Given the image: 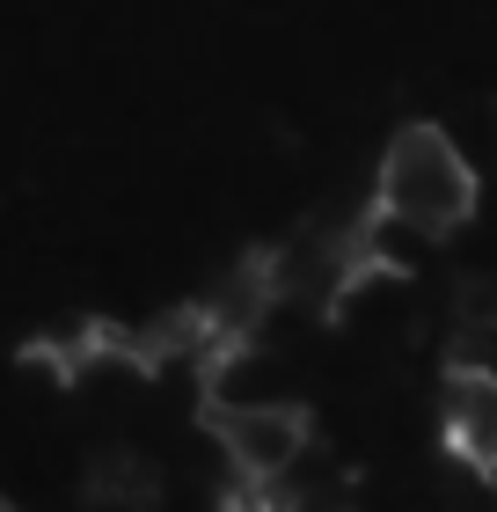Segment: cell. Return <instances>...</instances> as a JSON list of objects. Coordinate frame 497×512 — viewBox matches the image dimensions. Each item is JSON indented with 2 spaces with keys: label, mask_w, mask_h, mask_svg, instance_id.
<instances>
[{
  "label": "cell",
  "mask_w": 497,
  "mask_h": 512,
  "mask_svg": "<svg viewBox=\"0 0 497 512\" xmlns=\"http://www.w3.org/2000/svg\"><path fill=\"white\" fill-rule=\"evenodd\" d=\"M439 432L461 469L497 476V366H454L439 388Z\"/></svg>",
  "instance_id": "3"
},
{
  "label": "cell",
  "mask_w": 497,
  "mask_h": 512,
  "mask_svg": "<svg viewBox=\"0 0 497 512\" xmlns=\"http://www.w3.org/2000/svg\"><path fill=\"white\" fill-rule=\"evenodd\" d=\"M88 498L110 505V512H154L161 483H154V469L139 454H96L88 461Z\"/></svg>",
  "instance_id": "4"
},
{
  "label": "cell",
  "mask_w": 497,
  "mask_h": 512,
  "mask_svg": "<svg viewBox=\"0 0 497 512\" xmlns=\"http://www.w3.org/2000/svg\"><path fill=\"white\" fill-rule=\"evenodd\" d=\"M220 454L234 461V483H264V491H286L307 461V410L300 403H234L220 410Z\"/></svg>",
  "instance_id": "2"
},
{
  "label": "cell",
  "mask_w": 497,
  "mask_h": 512,
  "mask_svg": "<svg viewBox=\"0 0 497 512\" xmlns=\"http://www.w3.org/2000/svg\"><path fill=\"white\" fill-rule=\"evenodd\" d=\"M373 213L402 235H454L476 213V161L461 154L454 132L439 125H402L381 154V176H373Z\"/></svg>",
  "instance_id": "1"
},
{
  "label": "cell",
  "mask_w": 497,
  "mask_h": 512,
  "mask_svg": "<svg viewBox=\"0 0 497 512\" xmlns=\"http://www.w3.org/2000/svg\"><path fill=\"white\" fill-rule=\"evenodd\" d=\"M0 512H15V505H0Z\"/></svg>",
  "instance_id": "5"
}]
</instances>
